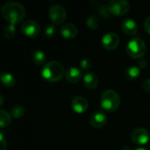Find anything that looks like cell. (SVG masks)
Listing matches in <instances>:
<instances>
[{
	"instance_id": "obj_19",
	"label": "cell",
	"mask_w": 150,
	"mask_h": 150,
	"mask_svg": "<svg viewBox=\"0 0 150 150\" xmlns=\"http://www.w3.org/2000/svg\"><path fill=\"white\" fill-rule=\"evenodd\" d=\"M11 121V115L4 110L1 109L0 110V127L4 128L10 125Z\"/></svg>"
},
{
	"instance_id": "obj_16",
	"label": "cell",
	"mask_w": 150,
	"mask_h": 150,
	"mask_svg": "<svg viewBox=\"0 0 150 150\" xmlns=\"http://www.w3.org/2000/svg\"><path fill=\"white\" fill-rule=\"evenodd\" d=\"M141 75V69L137 66H131L128 67L125 71V76L127 79L132 81L137 79Z\"/></svg>"
},
{
	"instance_id": "obj_2",
	"label": "cell",
	"mask_w": 150,
	"mask_h": 150,
	"mask_svg": "<svg viewBox=\"0 0 150 150\" xmlns=\"http://www.w3.org/2000/svg\"><path fill=\"white\" fill-rule=\"evenodd\" d=\"M65 69L63 65L56 61H52L45 65L41 69V76L47 82L54 83L61 80L65 75Z\"/></svg>"
},
{
	"instance_id": "obj_4",
	"label": "cell",
	"mask_w": 150,
	"mask_h": 150,
	"mask_svg": "<svg viewBox=\"0 0 150 150\" xmlns=\"http://www.w3.org/2000/svg\"><path fill=\"white\" fill-rule=\"evenodd\" d=\"M126 51L128 56H130L133 59H140L147 52V46L144 40L139 37H135L128 41Z\"/></svg>"
},
{
	"instance_id": "obj_11",
	"label": "cell",
	"mask_w": 150,
	"mask_h": 150,
	"mask_svg": "<svg viewBox=\"0 0 150 150\" xmlns=\"http://www.w3.org/2000/svg\"><path fill=\"white\" fill-rule=\"evenodd\" d=\"M71 107L76 113H83L88 109V101L85 98L77 96L73 98L71 102Z\"/></svg>"
},
{
	"instance_id": "obj_22",
	"label": "cell",
	"mask_w": 150,
	"mask_h": 150,
	"mask_svg": "<svg viewBox=\"0 0 150 150\" xmlns=\"http://www.w3.org/2000/svg\"><path fill=\"white\" fill-rule=\"evenodd\" d=\"M86 25L87 26L91 29V30H96L97 28H98L99 26V20L98 18L94 16V15H91L87 19H86Z\"/></svg>"
},
{
	"instance_id": "obj_14",
	"label": "cell",
	"mask_w": 150,
	"mask_h": 150,
	"mask_svg": "<svg viewBox=\"0 0 150 150\" xmlns=\"http://www.w3.org/2000/svg\"><path fill=\"white\" fill-rule=\"evenodd\" d=\"M60 33H61V35L65 39H73L77 35L78 30L75 25L68 23V24H64L61 27Z\"/></svg>"
},
{
	"instance_id": "obj_3",
	"label": "cell",
	"mask_w": 150,
	"mask_h": 150,
	"mask_svg": "<svg viewBox=\"0 0 150 150\" xmlns=\"http://www.w3.org/2000/svg\"><path fill=\"white\" fill-rule=\"evenodd\" d=\"M100 105L105 111L114 112L120 105V97L114 90H106L101 95Z\"/></svg>"
},
{
	"instance_id": "obj_31",
	"label": "cell",
	"mask_w": 150,
	"mask_h": 150,
	"mask_svg": "<svg viewBox=\"0 0 150 150\" xmlns=\"http://www.w3.org/2000/svg\"><path fill=\"white\" fill-rule=\"evenodd\" d=\"M0 97H1V104H0V105H3V102H4V98H3V96H2V95H1Z\"/></svg>"
},
{
	"instance_id": "obj_8",
	"label": "cell",
	"mask_w": 150,
	"mask_h": 150,
	"mask_svg": "<svg viewBox=\"0 0 150 150\" xmlns=\"http://www.w3.org/2000/svg\"><path fill=\"white\" fill-rule=\"evenodd\" d=\"M150 136L148 130L144 128H136L133 131L131 134L132 142L139 146H142L147 144L149 142Z\"/></svg>"
},
{
	"instance_id": "obj_1",
	"label": "cell",
	"mask_w": 150,
	"mask_h": 150,
	"mask_svg": "<svg viewBox=\"0 0 150 150\" xmlns=\"http://www.w3.org/2000/svg\"><path fill=\"white\" fill-rule=\"evenodd\" d=\"M1 13L4 18L9 21L10 24L16 25L25 18V9L20 3L11 1L5 3L2 6Z\"/></svg>"
},
{
	"instance_id": "obj_5",
	"label": "cell",
	"mask_w": 150,
	"mask_h": 150,
	"mask_svg": "<svg viewBox=\"0 0 150 150\" xmlns=\"http://www.w3.org/2000/svg\"><path fill=\"white\" fill-rule=\"evenodd\" d=\"M111 14L114 16H123L129 11L130 4L126 0H112L107 4Z\"/></svg>"
},
{
	"instance_id": "obj_28",
	"label": "cell",
	"mask_w": 150,
	"mask_h": 150,
	"mask_svg": "<svg viewBox=\"0 0 150 150\" xmlns=\"http://www.w3.org/2000/svg\"><path fill=\"white\" fill-rule=\"evenodd\" d=\"M144 27H145V30L147 31V33H149L150 34V16L149 17H148V18L145 19Z\"/></svg>"
},
{
	"instance_id": "obj_27",
	"label": "cell",
	"mask_w": 150,
	"mask_h": 150,
	"mask_svg": "<svg viewBox=\"0 0 150 150\" xmlns=\"http://www.w3.org/2000/svg\"><path fill=\"white\" fill-rule=\"evenodd\" d=\"M142 88L146 92H150V78L146 79L142 83Z\"/></svg>"
},
{
	"instance_id": "obj_6",
	"label": "cell",
	"mask_w": 150,
	"mask_h": 150,
	"mask_svg": "<svg viewBox=\"0 0 150 150\" xmlns=\"http://www.w3.org/2000/svg\"><path fill=\"white\" fill-rule=\"evenodd\" d=\"M48 16L54 24L60 25L66 20L67 12L63 6L60 4H54L48 10Z\"/></svg>"
},
{
	"instance_id": "obj_26",
	"label": "cell",
	"mask_w": 150,
	"mask_h": 150,
	"mask_svg": "<svg viewBox=\"0 0 150 150\" xmlns=\"http://www.w3.org/2000/svg\"><path fill=\"white\" fill-rule=\"evenodd\" d=\"M0 150H5L6 149V147H7V144H6V142L4 140V134L3 133H0Z\"/></svg>"
},
{
	"instance_id": "obj_13",
	"label": "cell",
	"mask_w": 150,
	"mask_h": 150,
	"mask_svg": "<svg viewBox=\"0 0 150 150\" xmlns=\"http://www.w3.org/2000/svg\"><path fill=\"white\" fill-rule=\"evenodd\" d=\"M121 29L126 34L129 36H134L137 33L138 25L135 22V20L131 19V18H127L123 20L121 24Z\"/></svg>"
},
{
	"instance_id": "obj_18",
	"label": "cell",
	"mask_w": 150,
	"mask_h": 150,
	"mask_svg": "<svg viewBox=\"0 0 150 150\" xmlns=\"http://www.w3.org/2000/svg\"><path fill=\"white\" fill-rule=\"evenodd\" d=\"M46 54L40 50H35L33 53V61L37 65H45L46 63Z\"/></svg>"
},
{
	"instance_id": "obj_25",
	"label": "cell",
	"mask_w": 150,
	"mask_h": 150,
	"mask_svg": "<svg viewBox=\"0 0 150 150\" xmlns=\"http://www.w3.org/2000/svg\"><path fill=\"white\" fill-rule=\"evenodd\" d=\"M80 67L83 70H89L92 67V62L90 59H83L80 62Z\"/></svg>"
},
{
	"instance_id": "obj_15",
	"label": "cell",
	"mask_w": 150,
	"mask_h": 150,
	"mask_svg": "<svg viewBox=\"0 0 150 150\" xmlns=\"http://www.w3.org/2000/svg\"><path fill=\"white\" fill-rule=\"evenodd\" d=\"M99 83V79L98 77L91 72H88L84 75L83 76V84L87 89L90 90H94L98 87Z\"/></svg>"
},
{
	"instance_id": "obj_12",
	"label": "cell",
	"mask_w": 150,
	"mask_h": 150,
	"mask_svg": "<svg viewBox=\"0 0 150 150\" xmlns=\"http://www.w3.org/2000/svg\"><path fill=\"white\" fill-rule=\"evenodd\" d=\"M65 79L71 83H76L79 82L83 76L82 70L76 67H70L65 71Z\"/></svg>"
},
{
	"instance_id": "obj_30",
	"label": "cell",
	"mask_w": 150,
	"mask_h": 150,
	"mask_svg": "<svg viewBox=\"0 0 150 150\" xmlns=\"http://www.w3.org/2000/svg\"><path fill=\"white\" fill-rule=\"evenodd\" d=\"M134 150H148L147 149H145V148H137V149H135Z\"/></svg>"
},
{
	"instance_id": "obj_7",
	"label": "cell",
	"mask_w": 150,
	"mask_h": 150,
	"mask_svg": "<svg viewBox=\"0 0 150 150\" xmlns=\"http://www.w3.org/2000/svg\"><path fill=\"white\" fill-rule=\"evenodd\" d=\"M20 30L26 37H36L40 32V26L34 20H26L22 24Z\"/></svg>"
},
{
	"instance_id": "obj_24",
	"label": "cell",
	"mask_w": 150,
	"mask_h": 150,
	"mask_svg": "<svg viewBox=\"0 0 150 150\" xmlns=\"http://www.w3.org/2000/svg\"><path fill=\"white\" fill-rule=\"evenodd\" d=\"M98 12L99 13L100 16H102L105 18H108L111 16V12L109 11V8H108L107 4L106 5H104V4L100 5L98 7Z\"/></svg>"
},
{
	"instance_id": "obj_9",
	"label": "cell",
	"mask_w": 150,
	"mask_h": 150,
	"mask_svg": "<svg viewBox=\"0 0 150 150\" xmlns=\"http://www.w3.org/2000/svg\"><path fill=\"white\" fill-rule=\"evenodd\" d=\"M101 42L106 50H114L120 44V37L115 33H107L103 36Z\"/></svg>"
},
{
	"instance_id": "obj_17",
	"label": "cell",
	"mask_w": 150,
	"mask_h": 150,
	"mask_svg": "<svg viewBox=\"0 0 150 150\" xmlns=\"http://www.w3.org/2000/svg\"><path fill=\"white\" fill-rule=\"evenodd\" d=\"M0 79H1L3 85L7 88H11V87L15 86V84H16L15 77L10 73H2Z\"/></svg>"
},
{
	"instance_id": "obj_21",
	"label": "cell",
	"mask_w": 150,
	"mask_h": 150,
	"mask_svg": "<svg viewBox=\"0 0 150 150\" xmlns=\"http://www.w3.org/2000/svg\"><path fill=\"white\" fill-rule=\"evenodd\" d=\"M15 33H16L15 25L12 24H9L8 25L4 26L3 30V34L6 39H12L15 36Z\"/></svg>"
},
{
	"instance_id": "obj_29",
	"label": "cell",
	"mask_w": 150,
	"mask_h": 150,
	"mask_svg": "<svg viewBox=\"0 0 150 150\" xmlns=\"http://www.w3.org/2000/svg\"><path fill=\"white\" fill-rule=\"evenodd\" d=\"M148 65V63H147V61H145V60H142V61H141L140 62H139V68L140 69H145L146 68V66Z\"/></svg>"
},
{
	"instance_id": "obj_10",
	"label": "cell",
	"mask_w": 150,
	"mask_h": 150,
	"mask_svg": "<svg viewBox=\"0 0 150 150\" xmlns=\"http://www.w3.org/2000/svg\"><path fill=\"white\" fill-rule=\"evenodd\" d=\"M107 122V116L105 112L99 111L94 112L90 120V123L94 128H102Z\"/></svg>"
},
{
	"instance_id": "obj_20",
	"label": "cell",
	"mask_w": 150,
	"mask_h": 150,
	"mask_svg": "<svg viewBox=\"0 0 150 150\" xmlns=\"http://www.w3.org/2000/svg\"><path fill=\"white\" fill-rule=\"evenodd\" d=\"M25 114V109L20 105H15L11 107V115L15 119H20Z\"/></svg>"
},
{
	"instance_id": "obj_23",
	"label": "cell",
	"mask_w": 150,
	"mask_h": 150,
	"mask_svg": "<svg viewBox=\"0 0 150 150\" xmlns=\"http://www.w3.org/2000/svg\"><path fill=\"white\" fill-rule=\"evenodd\" d=\"M55 33H56V29H55V26H54V25H47V26L45 28V30H44V35H45V37L47 38V39L53 38V37L54 36Z\"/></svg>"
}]
</instances>
